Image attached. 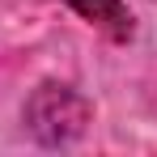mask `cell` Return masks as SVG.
<instances>
[{"mask_svg": "<svg viewBox=\"0 0 157 157\" xmlns=\"http://www.w3.org/2000/svg\"><path fill=\"white\" fill-rule=\"evenodd\" d=\"M94 106L68 85H38L34 98L26 102V128L43 144H72L89 128Z\"/></svg>", "mask_w": 157, "mask_h": 157, "instance_id": "6da1fadb", "label": "cell"}, {"mask_svg": "<svg viewBox=\"0 0 157 157\" xmlns=\"http://www.w3.org/2000/svg\"><path fill=\"white\" fill-rule=\"evenodd\" d=\"M64 4L72 13H81L94 30H102L106 38H115V43L132 38V13L123 0H64Z\"/></svg>", "mask_w": 157, "mask_h": 157, "instance_id": "7a4b0ae2", "label": "cell"}]
</instances>
